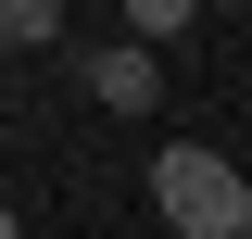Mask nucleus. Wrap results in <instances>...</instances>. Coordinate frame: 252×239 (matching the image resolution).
<instances>
[{
  "mask_svg": "<svg viewBox=\"0 0 252 239\" xmlns=\"http://www.w3.org/2000/svg\"><path fill=\"white\" fill-rule=\"evenodd\" d=\"M0 38H13V51H51L63 38V0H0Z\"/></svg>",
  "mask_w": 252,
  "mask_h": 239,
  "instance_id": "obj_3",
  "label": "nucleus"
},
{
  "mask_svg": "<svg viewBox=\"0 0 252 239\" xmlns=\"http://www.w3.org/2000/svg\"><path fill=\"white\" fill-rule=\"evenodd\" d=\"M152 202H164L177 239H252V177L227 151H202V139H164L152 151Z\"/></svg>",
  "mask_w": 252,
  "mask_h": 239,
  "instance_id": "obj_1",
  "label": "nucleus"
},
{
  "mask_svg": "<svg viewBox=\"0 0 252 239\" xmlns=\"http://www.w3.org/2000/svg\"><path fill=\"white\" fill-rule=\"evenodd\" d=\"M89 89L114 101V114H152V101H164V63L139 51V38H114V51H89Z\"/></svg>",
  "mask_w": 252,
  "mask_h": 239,
  "instance_id": "obj_2",
  "label": "nucleus"
},
{
  "mask_svg": "<svg viewBox=\"0 0 252 239\" xmlns=\"http://www.w3.org/2000/svg\"><path fill=\"white\" fill-rule=\"evenodd\" d=\"M126 38H139V51H152V38H189V0H139V13H126Z\"/></svg>",
  "mask_w": 252,
  "mask_h": 239,
  "instance_id": "obj_4",
  "label": "nucleus"
}]
</instances>
